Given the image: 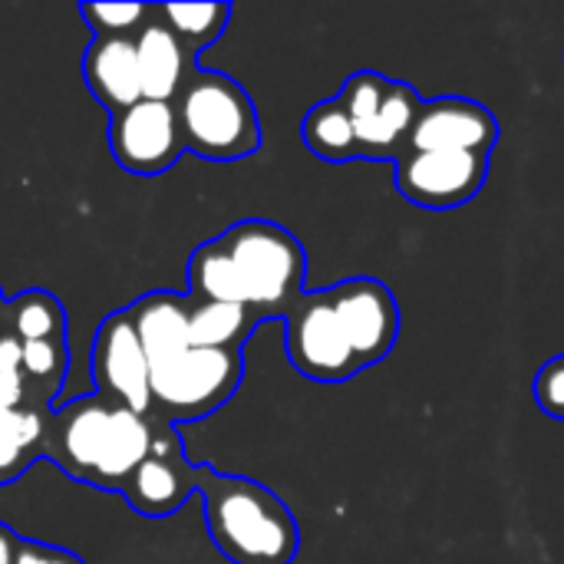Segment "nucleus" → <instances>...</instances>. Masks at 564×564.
<instances>
[{"label": "nucleus", "mask_w": 564, "mask_h": 564, "mask_svg": "<svg viewBox=\"0 0 564 564\" xmlns=\"http://www.w3.org/2000/svg\"><path fill=\"white\" fill-rule=\"evenodd\" d=\"M152 449V423L116 400L93 393L46 420L43 453L76 482L122 492Z\"/></svg>", "instance_id": "nucleus-1"}, {"label": "nucleus", "mask_w": 564, "mask_h": 564, "mask_svg": "<svg viewBox=\"0 0 564 564\" xmlns=\"http://www.w3.org/2000/svg\"><path fill=\"white\" fill-rule=\"evenodd\" d=\"M205 529L231 564H291L301 549V529L291 509L261 482L195 469Z\"/></svg>", "instance_id": "nucleus-2"}, {"label": "nucleus", "mask_w": 564, "mask_h": 564, "mask_svg": "<svg viewBox=\"0 0 564 564\" xmlns=\"http://www.w3.org/2000/svg\"><path fill=\"white\" fill-rule=\"evenodd\" d=\"M172 106L185 152L205 162H238L254 155L261 145L258 109L225 73L195 66Z\"/></svg>", "instance_id": "nucleus-3"}, {"label": "nucleus", "mask_w": 564, "mask_h": 564, "mask_svg": "<svg viewBox=\"0 0 564 564\" xmlns=\"http://www.w3.org/2000/svg\"><path fill=\"white\" fill-rule=\"evenodd\" d=\"M218 245L238 271L245 304L261 321L284 317L288 307L304 294L307 254L288 228L248 218L221 231Z\"/></svg>", "instance_id": "nucleus-4"}, {"label": "nucleus", "mask_w": 564, "mask_h": 564, "mask_svg": "<svg viewBox=\"0 0 564 564\" xmlns=\"http://www.w3.org/2000/svg\"><path fill=\"white\" fill-rule=\"evenodd\" d=\"M337 99L354 122L357 159L367 162H397L406 152L413 126L426 102L413 86L373 69L354 73Z\"/></svg>", "instance_id": "nucleus-5"}, {"label": "nucleus", "mask_w": 564, "mask_h": 564, "mask_svg": "<svg viewBox=\"0 0 564 564\" xmlns=\"http://www.w3.org/2000/svg\"><path fill=\"white\" fill-rule=\"evenodd\" d=\"M245 373L241 350L188 347L185 354L149 370L152 403L169 423H192L228 403Z\"/></svg>", "instance_id": "nucleus-6"}, {"label": "nucleus", "mask_w": 564, "mask_h": 564, "mask_svg": "<svg viewBox=\"0 0 564 564\" xmlns=\"http://www.w3.org/2000/svg\"><path fill=\"white\" fill-rule=\"evenodd\" d=\"M281 321L288 357L301 377L317 383H344L364 370L344 337L327 291H304Z\"/></svg>", "instance_id": "nucleus-7"}, {"label": "nucleus", "mask_w": 564, "mask_h": 564, "mask_svg": "<svg viewBox=\"0 0 564 564\" xmlns=\"http://www.w3.org/2000/svg\"><path fill=\"white\" fill-rule=\"evenodd\" d=\"M397 188L420 208H456L473 202L489 178V155L406 149L397 162Z\"/></svg>", "instance_id": "nucleus-8"}, {"label": "nucleus", "mask_w": 564, "mask_h": 564, "mask_svg": "<svg viewBox=\"0 0 564 564\" xmlns=\"http://www.w3.org/2000/svg\"><path fill=\"white\" fill-rule=\"evenodd\" d=\"M327 297L364 370L390 357L400 337V307L383 281L347 278L327 288Z\"/></svg>", "instance_id": "nucleus-9"}, {"label": "nucleus", "mask_w": 564, "mask_h": 564, "mask_svg": "<svg viewBox=\"0 0 564 564\" xmlns=\"http://www.w3.org/2000/svg\"><path fill=\"white\" fill-rule=\"evenodd\" d=\"M109 149H112V159L132 175L169 172L185 152L175 106L155 102V99H139L132 109L112 116Z\"/></svg>", "instance_id": "nucleus-10"}, {"label": "nucleus", "mask_w": 564, "mask_h": 564, "mask_svg": "<svg viewBox=\"0 0 564 564\" xmlns=\"http://www.w3.org/2000/svg\"><path fill=\"white\" fill-rule=\"evenodd\" d=\"M93 377L102 397L116 400L119 406L149 416L155 410L152 403V383H149V360L135 337V327L126 311L109 314L93 340Z\"/></svg>", "instance_id": "nucleus-11"}, {"label": "nucleus", "mask_w": 564, "mask_h": 564, "mask_svg": "<svg viewBox=\"0 0 564 564\" xmlns=\"http://www.w3.org/2000/svg\"><path fill=\"white\" fill-rule=\"evenodd\" d=\"M195 469L198 466L185 459L175 430L169 423H159L152 426V449L126 482L122 496L132 512L145 519H165L178 512L195 492Z\"/></svg>", "instance_id": "nucleus-12"}, {"label": "nucleus", "mask_w": 564, "mask_h": 564, "mask_svg": "<svg viewBox=\"0 0 564 564\" xmlns=\"http://www.w3.org/2000/svg\"><path fill=\"white\" fill-rule=\"evenodd\" d=\"M499 135L502 129H499V119L489 112V106L466 99V96H440V99L423 102L406 149L492 155V149L499 145Z\"/></svg>", "instance_id": "nucleus-13"}, {"label": "nucleus", "mask_w": 564, "mask_h": 564, "mask_svg": "<svg viewBox=\"0 0 564 564\" xmlns=\"http://www.w3.org/2000/svg\"><path fill=\"white\" fill-rule=\"evenodd\" d=\"M83 76H86L89 93L109 116L132 109L142 99L135 40L132 36H96L83 56Z\"/></svg>", "instance_id": "nucleus-14"}, {"label": "nucleus", "mask_w": 564, "mask_h": 564, "mask_svg": "<svg viewBox=\"0 0 564 564\" xmlns=\"http://www.w3.org/2000/svg\"><path fill=\"white\" fill-rule=\"evenodd\" d=\"M132 40H135L142 99L175 102V96L182 93V86L195 69V56L178 43V36L162 20L145 23Z\"/></svg>", "instance_id": "nucleus-15"}, {"label": "nucleus", "mask_w": 564, "mask_h": 564, "mask_svg": "<svg viewBox=\"0 0 564 564\" xmlns=\"http://www.w3.org/2000/svg\"><path fill=\"white\" fill-rule=\"evenodd\" d=\"M188 307L192 301L172 291H152L145 297H139L132 307H126L135 337L145 350L149 370L185 354L188 344Z\"/></svg>", "instance_id": "nucleus-16"}, {"label": "nucleus", "mask_w": 564, "mask_h": 564, "mask_svg": "<svg viewBox=\"0 0 564 564\" xmlns=\"http://www.w3.org/2000/svg\"><path fill=\"white\" fill-rule=\"evenodd\" d=\"M261 317L241 304L192 301L188 307V344L208 350H241Z\"/></svg>", "instance_id": "nucleus-17"}, {"label": "nucleus", "mask_w": 564, "mask_h": 564, "mask_svg": "<svg viewBox=\"0 0 564 564\" xmlns=\"http://www.w3.org/2000/svg\"><path fill=\"white\" fill-rule=\"evenodd\" d=\"M46 446V416L36 406L0 403V482H13Z\"/></svg>", "instance_id": "nucleus-18"}, {"label": "nucleus", "mask_w": 564, "mask_h": 564, "mask_svg": "<svg viewBox=\"0 0 564 564\" xmlns=\"http://www.w3.org/2000/svg\"><path fill=\"white\" fill-rule=\"evenodd\" d=\"M301 135H304V145L324 162H354L357 159V132H354V122L337 96L317 102L304 116Z\"/></svg>", "instance_id": "nucleus-19"}, {"label": "nucleus", "mask_w": 564, "mask_h": 564, "mask_svg": "<svg viewBox=\"0 0 564 564\" xmlns=\"http://www.w3.org/2000/svg\"><path fill=\"white\" fill-rule=\"evenodd\" d=\"M188 288L192 297L188 301H218V304H245V291L238 281V271L231 264V258L225 254V248L215 241H205L192 251L188 261Z\"/></svg>", "instance_id": "nucleus-20"}, {"label": "nucleus", "mask_w": 564, "mask_h": 564, "mask_svg": "<svg viewBox=\"0 0 564 564\" xmlns=\"http://www.w3.org/2000/svg\"><path fill=\"white\" fill-rule=\"evenodd\" d=\"M155 17L195 56L225 33L231 7L228 3H162V7H155Z\"/></svg>", "instance_id": "nucleus-21"}, {"label": "nucleus", "mask_w": 564, "mask_h": 564, "mask_svg": "<svg viewBox=\"0 0 564 564\" xmlns=\"http://www.w3.org/2000/svg\"><path fill=\"white\" fill-rule=\"evenodd\" d=\"M10 334L23 340H63L66 337V317L53 294L46 291H26L10 304Z\"/></svg>", "instance_id": "nucleus-22"}, {"label": "nucleus", "mask_w": 564, "mask_h": 564, "mask_svg": "<svg viewBox=\"0 0 564 564\" xmlns=\"http://www.w3.org/2000/svg\"><path fill=\"white\" fill-rule=\"evenodd\" d=\"M20 370L26 377V390H43L40 400L59 393L66 373V344L63 340H23L20 344Z\"/></svg>", "instance_id": "nucleus-23"}, {"label": "nucleus", "mask_w": 564, "mask_h": 564, "mask_svg": "<svg viewBox=\"0 0 564 564\" xmlns=\"http://www.w3.org/2000/svg\"><path fill=\"white\" fill-rule=\"evenodd\" d=\"M149 13L152 7L145 3H79V17L96 36H132L149 23Z\"/></svg>", "instance_id": "nucleus-24"}, {"label": "nucleus", "mask_w": 564, "mask_h": 564, "mask_svg": "<svg viewBox=\"0 0 564 564\" xmlns=\"http://www.w3.org/2000/svg\"><path fill=\"white\" fill-rule=\"evenodd\" d=\"M26 377L20 370V340L13 334H0V403L3 406H30L26 403Z\"/></svg>", "instance_id": "nucleus-25"}, {"label": "nucleus", "mask_w": 564, "mask_h": 564, "mask_svg": "<svg viewBox=\"0 0 564 564\" xmlns=\"http://www.w3.org/2000/svg\"><path fill=\"white\" fill-rule=\"evenodd\" d=\"M532 397L552 420H564V354L542 364V370L532 380Z\"/></svg>", "instance_id": "nucleus-26"}, {"label": "nucleus", "mask_w": 564, "mask_h": 564, "mask_svg": "<svg viewBox=\"0 0 564 564\" xmlns=\"http://www.w3.org/2000/svg\"><path fill=\"white\" fill-rule=\"evenodd\" d=\"M13 564H83L73 552L56 549V545H43V542H20Z\"/></svg>", "instance_id": "nucleus-27"}, {"label": "nucleus", "mask_w": 564, "mask_h": 564, "mask_svg": "<svg viewBox=\"0 0 564 564\" xmlns=\"http://www.w3.org/2000/svg\"><path fill=\"white\" fill-rule=\"evenodd\" d=\"M17 539L7 525H0V564H13V555H17Z\"/></svg>", "instance_id": "nucleus-28"}, {"label": "nucleus", "mask_w": 564, "mask_h": 564, "mask_svg": "<svg viewBox=\"0 0 564 564\" xmlns=\"http://www.w3.org/2000/svg\"><path fill=\"white\" fill-rule=\"evenodd\" d=\"M0 307H3V301H0Z\"/></svg>", "instance_id": "nucleus-29"}]
</instances>
